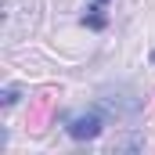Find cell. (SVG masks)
I'll use <instances>...</instances> for the list:
<instances>
[{
    "instance_id": "cell-2",
    "label": "cell",
    "mask_w": 155,
    "mask_h": 155,
    "mask_svg": "<svg viewBox=\"0 0 155 155\" xmlns=\"http://www.w3.org/2000/svg\"><path fill=\"white\" fill-rule=\"evenodd\" d=\"M83 25H90V29H105V25H108V18H105V15H87V18H83Z\"/></svg>"
},
{
    "instance_id": "cell-1",
    "label": "cell",
    "mask_w": 155,
    "mask_h": 155,
    "mask_svg": "<svg viewBox=\"0 0 155 155\" xmlns=\"http://www.w3.org/2000/svg\"><path fill=\"white\" fill-rule=\"evenodd\" d=\"M97 134H101V116H97V112H87V116L69 119V137H72V141H94Z\"/></svg>"
},
{
    "instance_id": "cell-3",
    "label": "cell",
    "mask_w": 155,
    "mask_h": 155,
    "mask_svg": "<svg viewBox=\"0 0 155 155\" xmlns=\"http://www.w3.org/2000/svg\"><path fill=\"white\" fill-rule=\"evenodd\" d=\"M15 101H18V90H15V87H4V94H0V105H4V108H11Z\"/></svg>"
},
{
    "instance_id": "cell-4",
    "label": "cell",
    "mask_w": 155,
    "mask_h": 155,
    "mask_svg": "<svg viewBox=\"0 0 155 155\" xmlns=\"http://www.w3.org/2000/svg\"><path fill=\"white\" fill-rule=\"evenodd\" d=\"M97 4H108V0H97Z\"/></svg>"
}]
</instances>
